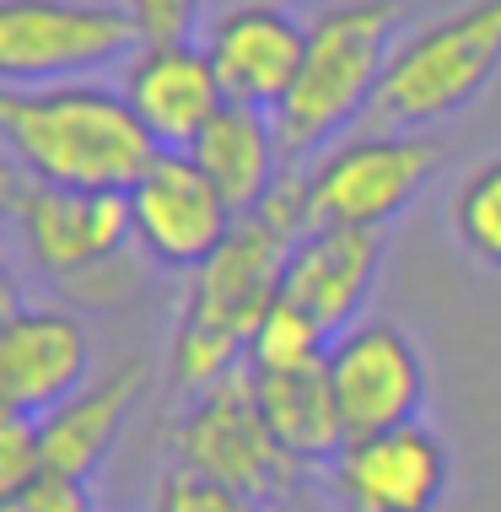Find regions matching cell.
<instances>
[{
  "label": "cell",
  "instance_id": "44dd1931",
  "mask_svg": "<svg viewBox=\"0 0 501 512\" xmlns=\"http://www.w3.org/2000/svg\"><path fill=\"white\" fill-rule=\"evenodd\" d=\"M151 512H270V507L238 486H221L211 475L167 464V475L157 480V496H151Z\"/></svg>",
  "mask_w": 501,
  "mask_h": 512
},
{
  "label": "cell",
  "instance_id": "cb8c5ba5",
  "mask_svg": "<svg viewBox=\"0 0 501 512\" xmlns=\"http://www.w3.org/2000/svg\"><path fill=\"white\" fill-rule=\"evenodd\" d=\"M146 38H194L200 0H124Z\"/></svg>",
  "mask_w": 501,
  "mask_h": 512
},
{
  "label": "cell",
  "instance_id": "ffe728a7",
  "mask_svg": "<svg viewBox=\"0 0 501 512\" xmlns=\"http://www.w3.org/2000/svg\"><path fill=\"white\" fill-rule=\"evenodd\" d=\"M448 221H453L458 248H464L480 270L501 275V157L480 162V168L458 184Z\"/></svg>",
  "mask_w": 501,
  "mask_h": 512
},
{
  "label": "cell",
  "instance_id": "e0dca14e",
  "mask_svg": "<svg viewBox=\"0 0 501 512\" xmlns=\"http://www.w3.org/2000/svg\"><path fill=\"white\" fill-rule=\"evenodd\" d=\"M189 157L211 173V184L227 195V205L238 216H248L254 205L281 184V173L291 168L281 151V130H275V114L248 103H227L211 119V130L189 146Z\"/></svg>",
  "mask_w": 501,
  "mask_h": 512
},
{
  "label": "cell",
  "instance_id": "603a6c76",
  "mask_svg": "<svg viewBox=\"0 0 501 512\" xmlns=\"http://www.w3.org/2000/svg\"><path fill=\"white\" fill-rule=\"evenodd\" d=\"M44 437H38V421L27 415H0V496L22 491L27 480L44 475Z\"/></svg>",
  "mask_w": 501,
  "mask_h": 512
},
{
  "label": "cell",
  "instance_id": "52a82bcc",
  "mask_svg": "<svg viewBox=\"0 0 501 512\" xmlns=\"http://www.w3.org/2000/svg\"><path fill=\"white\" fill-rule=\"evenodd\" d=\"M146 44L124 0H0V81H87Z\"/></svg>",
  "mask_w": 501,
  "mask_h": 512
},
{
  "label": "cell",
  "instance_id": "d6986e66",
  "mask_svg": "<svg viewBox=\"0 0 501 512\" xmlns=\"http://www.w3.org/2000/svg\"><path fill=\"white\" fill-rule=\"evenodd\" d=\"M334 335L318 324L313 313H302L297 302L275 297L270 313L259 318L254 345H248V372H308L329 362Z\"/></svg>",
  "mask_w": 501,
  "mask_h": 512
},
{
  "label": "cell",
  "instance_id": "7c38bea8",
  "mask_svg": "<svg viewBox=\"0 0 501 512\" xmlns=\"http://www.w3.org/2000/svg\"><path fill=\"white\" fill-rule=\"evenodd\" d=\"M92 383V329L71 308L22 302L0 313V410L44 421Z\"/></svg>",
  "mask_w": 501,
  "mask_h": 512
},
{
  "label": "cell",
  "instance_id": "30bf717a",
  "mask_svg": "<svg viewBox=\"0 0 501 512\" xmlns=\"http://www.w3.org/2000/svg\"><path fill=\"white\" fill-rule=\"evenodd\" d=\"M130 221L141 259L167 275H194L227 248L243 216L227 205V195L189 151H162L130 189Z\"/></svg>",
  "mask_w": 501,
  "mask_h": 512
},
{
  "label": "cell",
  "instance_id": "5b68a950",
  "mask_svg": "<svg viewBox=\"0 0 501 512\" xmlns=\"http://www.w3.org/2000/svg\"><path fill=\"white\" fill-rule=\"evenodd\" d=\"M167 459L178 469H194V475H211L221 486L259 496L264 507L286 502L308 475L286 453V442L270 432L248 372H232V378L178 405V415L167 421Z\"/></svg>",
  "mask_w": 501,
  "mask_h": 512
},
{
  "label": "cell",
  "instance_id": "ac0fdd59",
  "mask_svg": "<svg viewBox=\"0 0 501 512\" xmlns=\"http://www.w3.org/2000/svg\"><path fill=\"white\" fill-rule=\"evenodd\" d=\"M248 378H254V394H259V410H264V421H270V432L286 442V453L302 469H324L334 453L351 442L345 415H340V399H334L324 367H308V372H248Z\"/></svg>",
  "mask_w": 501,
  "mask_h": 512
},
{
  "label": "cell",
  "instance_id": "2e32d148",
  "mask_svg": "<svg viewBox=\"0 0 501 512\" xmlns=\"http://www.w3.org/2000/svg\"><path fill=\"white\" fill-rule=\"evenodd\" d=\"M151 389V362L146 356H119L114 367H103L81 394H71L60 410H49L38 421L44 437V464L54 475H76L92 480L97 469L114 459L130 410L141 405V394Z\"/></svg>",
  "mask_w": 501,
  "mask_h": 512
},
{
  "label": "cell",
  "instance_id": "9c48e42d",
  "mask_svg": "<svg viewBox=\"0 0 501 512\" xmlns=\"http://www.w3.org/2000/svg\"><path fill=\"white\" fill-rule=\"evenodd\" d=\"M318 480L340 512H442L453 491V448L426 421L388 426L351 437Z\"/></svg>",
  "mask_w": 501,
  "mask_h": 512
},
{
  "label": "cell",
  "instance_id": "8fae6325",
  "mask_svg": "<svg viewBox=\"0 0 501 512\" xmlns=\"http://www.w3.org/2000/svg\"><path fill=\"white\" fill-rule=\"evenodd\" d=\"M329 389L340 399L345 432L367 437V432H388V426H410L426 410V356L415 335L394 318H361L345 335H334L329 345Z\"/></svg>",
  "mask_w": 501,
  "mask_h": 512
},
{
  "label": "cell",
  "instance_id": "4fadbf2b",
  "mask_svg": "<svg viewBox=\"0 0 501 512\" xmlns=\"http://www.w3.org/2000/svg\"><path fill=\"white\" fill-rule=\"evenodd\" d=\"M119 92L130 98L135 119L146 124L162 151H189L227 108V87L216 76L211 49L194 38H146L124 60Z\"/></svg>",
  "mask_w": 501,
  "mask_h": 512
},
{
  "label": "cell",
  "instance_id": "3957f363",
  "mask_svg": "<svg viewBox=\"0 0 501 512\" xmlns=\"http://www.w3.org/2000/svg\"><path fill=\"white\" fill-rule=\"evenodd\" d=\"M405 0H334L308 22V54H302L297 87L275 108V130L291 168L324 157L345 130L372 114L383 71L399 49Z\"/></svg>",
  "mask_w": 501,
  "mask_h": 512
},
{
  "label": "cell",
  "instance_id": "ba28073f",
  "mask_svg": "<svg viewBox=\"0 0 501 512\" xmlns=\"http://www.w3.org/2000/svg\"><path fill=\"white\" fill-rule=\"evenodd\" d=\"M448 162V146L431 130H361L334 141L324 157L308 162L313 216L318 227H367L383 232L405 216L431 173Z\"/></svg>",
  "mask_w": 501,
  "mask_h": 512
},
{
  "label": "cell",
  "instance_id": "7402d4cb",
  "mask_svg": "<svg viewBox=\"0 0 501 512\" xmlns=\"http://www.w3.org/2000/svg\"><path fill=\"white\" fill-rule=\"evenodd\" d=\"M0 512H97V496H92V480L44 469V475L27 480L22 491L0 496Z\"/></svg>",
  "mask_w": 501,
  "mask_h": 512
},
{
  "label": "cell",
  "instance_id": "7a4b0ae2",
  "mask_svg": "<svg viewBox=\"0 0 501 512\" xmlns=\"http://www.w3.org/2000/svg\"><path fill=\"white\" fill-rule=\"evenodd\" d=\"M291 243L270 232L259 216H243L227 248L184 275V297H178L173 329H167V378L178 399L211 389L248 367V345H254L259 318L281 297Z\"/></svg>",
  "mask_w": 501,
  "mask_h": 512
},
{
  "label": "cell",
  "instance_id": "9a60e30c",
  "mask_svg": "<svg viewBox=\"0 0 501 512\" xmlns=\"http://www.w3.org/2000/svg\"><path fill=\"white\" fill-rule=\"evenodd\" d=\"M383 275V232L367 227H313L291 248L281 297L313 313L329 335H345L367 318V302Z\"/></svg>",
  "mask_w": 501,
  "mask_h": 512
},
{
  "label": "cell",
  "instance_id": "8992f818",
  "mask_svg": "<svg viewBox=\"0 0 501 512\" xmlns=\"http://www.w3.org/2000/svg\"><path fill=\"white\" fill-rule=\"evenodd\" d=\"M6 211L27 265L38 281L87 292L103 275L119 270L135 248L130 195H87V189H54L11 168L6 173Z\"/></svg>",
  "mask_w": 501,
  "mask_h": 512
},
{
  "label": "cell",
  "instance_id": "5bb4252c",
  "mask_svg": "<svg viewBox=\"0 0 501 512\" xmlns=\"http://www.w3.org/2000/svg\"><path fill=\"white\" fill-rule=\"evenodd\" d=\"M205 49L216 60L227 103L275 114L286 92L297 87L302 54H308V22H297L281 0H243V6L216 17Z\"/></svg>",
  "mask_w": 501,
  "mask_h": 512
},
{
  "label": "cell",
  "instance_id": "6da1fadb",
  "mask_svg": "<svg viewBox=\"0 0 501 512\" xmlns=\"http://www.w3.org/2000/svg\"><path fill=\"white\" fill-rule=\"evenodd\" d=\"M0 141L17 173L87 195H130L162 157L130 98L92 76L54 87H0Z\"/></svg>",
  "mask_w": 501,
  "mask_h": 512
},
{
  "label": "cell",
  "instance_id": "277c9868",
  "mask_svg": "<svg viewBox=\"0 0 501 512\" xmlns=\"http://www.w3.org/2000/svg\"><path fill=\"white\" fill-rule=\"evenodd\" d=\"M501 76V0H469L421 33L399 38L383 87L372 98V130H437L458 119Z\"/></svg>",
  "mask_w": 501,
  "mask_h": 512
}]
</instances>
